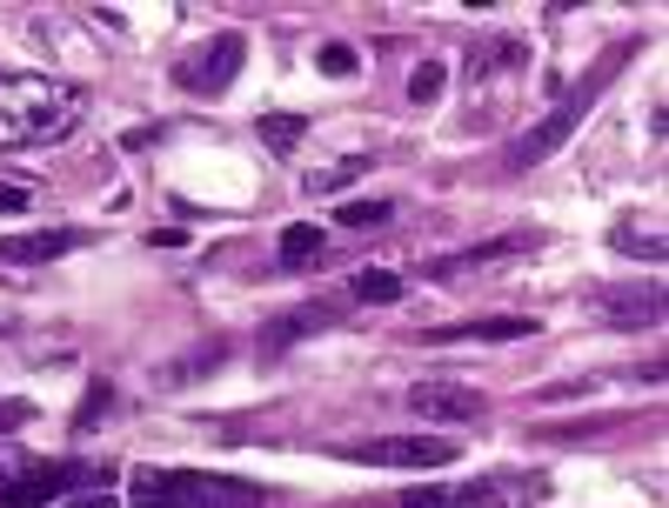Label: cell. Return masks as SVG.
Listing matches in <instances>:
<instances>
[{"mask_svg": "<svg viewBox=\"0 0 669 508\" xmlns=\"http://www.w3.org/2000/svg\"><path fill=\"white\" fill-rule=\"evenodd\" d=\"M28 462H34L28 449H14V442H0V495H8V488H14V482L28 475Z\"/></svg>", "mask_w": 669, "mask_h": 508, "instance_id": "cell-20", "label": "cell"}, {"mask_svg": "<svg viewBox=\"0 0 669 508\" xmlns=\"http://www.w3.org/2000/svg\"><path fill=\"white\" fill-rule=\"evenodd\" d=\"M442 88H449V67H442V60H423V67L408 74V101H415V108L442 101Z\"/></svg>", "mask_w": 669, "mask_h": 508, "instance_id": "cell-14", "label": "cell"}, {"mask_svg": "<svg viewBox=\"0 0 669 508\" xmlns=\"http://www.w3.org/2000/svg\"><path fill=\"white\" fill-rule=\"evenodd\" d=\"M80 247V228H41V234H0V262L8 268H34V262H54V254Z\"/></svg>", "mask_w": 669, "mask_h": 508, "instance_id": "cell-8", "label": "cell"}, {"mask_svg": "<svg viewBox=\"0 0 669 508\" xmlns=\"http://www.w3.org/2000/svg\"><path fill=\"white\" fill-rule=\"evenodd\" d=\"M34 208V188H21V181H0V221H14V214H28Z\"/></svg>", "mask_w": 669, "mask_h": 508, "instance_id": "cell-22", "label": "cell"}, {"mask_svg": "<svg viewBox=\"0 0 669 508\" xmlns=\"http://www.w3.org/2000/svg\"><path fill=\"white\" fill-rule=\"evenodd\" d=\"M108 408H114V388H108V382H88V395H80V415H74V435H95Z\"/></svg>", "mask_w": 669, "mask_h": 508, "instance_id": "cell-15", "label": "cell"}, {"mask_svg": "<svg viewBox=\"0 0 669 508\" xmlns=\"http://www.w3.org/2000/svg\"><path fill=\"white\" fill-rule=\"evenodd\" d=\"M255 134H262L275 154H295V141L308 134V121H301V114H262V121H255Z\"/></svg>", "mask_w": 669, "mask_h": 508, "instance_id": "cell-13", "label": "cell"}, {"mask_svg": "<svg viewBox=\"0 0 669 508\" xmlns=\"http://www.w3.org/2000/svg\"><path fill=\"white\" fill-rule=\"evenodd\" d=\"M482 388L469 382H415L408 388V415H423V421H442V429H456V421H482Z\"/></svg>", "mask_w": 669, "mask_h": 508, "instance_id": "cell-6", "label": "cell"}, {"mask_svg": "<svg viewBox=\"0 0 669 508\" xmlns=\"http://www.w3.org/2000/svg\"><path fill=\"white\" fill-rule=\"evenodd\" d=\"M516 247H529V241L523 234H495L482 247H462V254H449V262H436L429 275H469V268H489V262H502V254H516Z\"/></svg>", "mask_w": 669, "mask_h": 508, "instance_id": "cell-11", "label": "cell"}, {"mask_svg": "<svg viewBox=\"0 0 669 508\" xmlns=\"http://www.w3.org/2000/svg\"><path fill=\"white\" fill-rule=\"evenodd\" d=\"M147 247H161V254H182V247H188V228H154V234H147Z\"/></svg>", "mask_w": 669, "mask_h": 508, "instance_id": "cell-24", "label": "cell"}, {"mask_svg": "<svg viewBox=\"0 0 669 508\" xmlns=\"http://www.w3.org/2000/svg\"><path fill=\"white\" fill-rule=\"evenodd\" d=\"M328 321H334V308H295V314H282V321H262V355L295 349L301 334H315V328H328Z\"/></svg>", "mask_w": 669, "mask_h": 508, "instance_id": "cell-10", "label": "cell"}, {"mask_svg": "<svg viewBox=\"0 0 669 508\" xmlns=\"http://www.w3.org/2000/svg\"><path fill=\"white\" fill-rule=\"evenodd\" d=\"M590 101H596V80H575L569 101H556V114H549V121H536V128L509 147V167H536V161H549V154L575 134V121L590 114Z\"/></svg>", "mask_w": 669, "mask_h": 508, "instance_id": "cell-4", "label": "cell"}, {"mask_svg": "<svg viewBox=\"0 0 669 508\" xmlns=\"http://www.w3.org/2000/svg\"><path fill=\"white\" fill-rule=\"evenodd\" d=\"M395 214V201H342L334 208V228H382Z\"/></svg>", "mask_w": 669, "mask_h": 508, "instance_id": "cell-17", "label": "cell"}, {"mask_svg": "<svg viewBox=\"0 0 669 508\" xmlns=\"http://www.w3.org/2000/svg\"><path fill=\"white\" fill-rule=\"evenodd\" d=\"M342 462H362V468H449L456 462V442L449 435H375V442H355L342 449Z\"/></svg>", "mask_w": 669, "mask_h": 508, "instance_id": "cell-3", "label": "cell"}, {"mask_svg": "<svg viewBox=\"0 0 669 508\" xmlns=\"http://www.w3.org/2000/svg\"><path fill=\"white\" fill-rule=\"evenodd\" d=\"M241 60H248V41H241V34H215V41H201V47L175 67V80H182L188 95H221V88H234Z\"/></svg>", "mask_w": 669, "mask_h": 508, "instance_id": "cell-5", "label": "cell"}, {"mask_svg": "<svg viewBox=\"0 0 669 508\" xmlns=\"http://www.w3.org/2000/svg\"><path fill=\"white\" fill-rule=\"evenodd\" d=\"M208 368H221V349H195V362H175V368H167V382H195Z\"/></svg>", "mask_w": 669, "mask_h": 508, "instance_id": "cell-21", "label": "cell"}, {"mask_svg": "<svg viewBox=\"0 0 669 508\" xmlns=\"http://www.w3.org/2000/svg\"><path fill=\"white\" fill-rule=\"evenodd\" d=\"M402 288H408V281H402L395 268H362V275L349 281V295H355V301H375V308H388V301H402Z\"/></svg>", "mask_w": 669, "mask_h": 508, "instance_id": "cell-12", "label": "cell"}, {"mask_svg": "<svg viewBox=\"0 0 669 508\" xmlns=\"http://www.w3.org/2000/svg\"><path fill=\"white\" fill-rule=\"evenodd\" d=\"M536 321L529 314H482V321H449V328H429V342L449 349V342H529Z\"/></svg>", "mask_w": 669, "mask_h": 508, "instance_id": "cell-7", "label": "cell"}, {"mask_svg": "<svg viewBox=\"0 0 669 508\" xmlns=\"http://www.w3.org/2000/svg\"><path fill=\"white\" fill-rule=\"evenodd\" d=\"M54 508H121V501H114V488H88V495H67Z\"/></svg>", "mask_w": 669, "mask_h": 508, "instance_id": "cell-23", "label": "cell"}, {"mask_svg": "<svg viewBox=\"0 0 669 508\" xmlns=\"http://www.w3.org/2000/svg\"><path fill=\"white\" fill-rule=\"evenodd\" d=\"M315 60H321V74H334V80H349V74H355V67H362V60H355V47H349V41H328V47H321V54H315Z\"/></svg>", "mask_w": 669, "mask_h": 508, "instance_id": "cell-19", "label": "cell"}, {"mask_svg": "<svg viewBox=\"0 0 669 508\" xmlns=\"http://www.w3.org/2000/svg\"><path fill=\"white\" fill-rule=\"evenodd\" d=\"M402 508H482L475 488H423V495H408Z\"/></svg>", "mask_w": 669, "mask_h": 508, "instance_id": "cell-18", "label": "cell"}, {"mask_svg": "<svg viewBox=\"0 0 669 508\" xmlns=\"http://www.w3.org/2000/svg\"><path fill=\"white\" fill-rule=\"evenodd\" d=\"M134 508H268V495L255 482H234V475L141 468L134 475Z\"/></svg>", "mask_w": 669, "mask_h": 508, "instance_id": "cell-2", "label": "cell"}, {"mask_svg": "<svg viewBox=\"0 0 669 508\" xmlns=\"http://www.w3.org/2000/svg\"><path fill=\"white\" fill-rule=\"evenodd\" d=\"M362 167H369V154H349L342 167H328V175H321V167H315V175H308L301 188H308V195H334V188H349V181L362 175Z\"/></svg>", "mask_w": 669, "mask_h": 508, "instance_id": "cell-16", "label": "cell"}, {"mask_svg": "<svg viewBox=\"0 0 669 508\" xmlns=\"http://www.w3.org/2000/svg\"><path fill=\"white\" fill-rule=\"evenodd\" d=\"M28 415H34V401H0V435H8V429H21Z\"/></svg>", "mask_w": 669, "mask_h": 508, "instance_id": "cell-25", "label": "cell"}, {"mask_svg": "<svg viewBox=\"0 0 669 508\" xmlns=\"http://www.w3.org/2000/svg\"><path fill=\"white\" fill-rule=\"evenodd\" d=\"M88 114V88L54 74H0V147L21 154V147H47L67 141Z\"/></svg>", "mask_w": 669, "mask_h": 508, "instance_id": "cell-1", "label": "cell"}, {"mask_svg": "<svg viewBox=\"0 0 669 508\" xmlns=\"http://www.w3.org/2000/svg\"><path fill=\"white\" fill-rule=\"evenodd\" d=\"M328 228L321 221H295V228H282V254H275V262L288 268V275H301V268H321L328 262Z\"/></svg>", "mask_w": 669, "mask_h": 508, "instance_id": "cell-9", "label": "cell"}]
</instances>
